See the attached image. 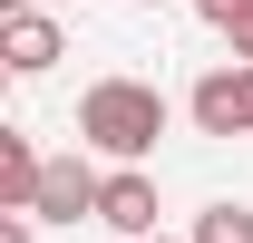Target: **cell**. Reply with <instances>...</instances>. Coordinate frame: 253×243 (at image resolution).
<instances>
[{
    "label": "cell",
    "mask_w": 253,
    "mask_h": 243,
    "mask_svg": "<svg viewBox=\"0 0 253 243\" xmlns=\"http://www.w3.org/2000/svg\"><path fill=\"white\" fill-rule=\"evenodd\" d=\"M195 10H205V20H214V30H224V20H234V0H195Z\"/></svg>",
    "instance_id": "30bf717a"
},
{
    "label": "cell",
    "mask_w": 253,
    "mask_h": 243,
    "mask_svg": "<svg viewBox=\"0 0 253 243\" xmlns=\"http://www.w3.org/2000/svg\"><path fill=\"white\" fill-rule=\"evenodd\" d=\"M59 59H68V39H59L49 10H10V20H0V68H10V78H49Z\"/></svg>",
    "instance_id": "3957f363"
},
{
    "label": "cell",
    "mask_w": 253,
    "mask_h": 243,
    "mask_svg": "<svg viewBox=\"0 0 253 243\" xmlns=\"http://www.w3.org/2000/svg\"><path fill=\"white\" fill-rule=\"evenodd\" d=\"M185 243H253V214L224 195V204H205V214H195V234H185Z\"/></svg>",
    "instance_id": "52a82bcc"
},
{
    "label": "cell",
    "mask_w": 253,
    "mask_h": 243,
    "mask_svg": "<svg viewBox=\"0 0 253 243\" xmlns=\"http://www.w3.org/2000/svg\"><path fill=\"white\" fill-rule=\"evenodd\" d=\"M146 243H166V234H146Z\"/></svg>",
    "instance_id": "7c38bea8"
},
{
    "label": "cell",
    "mask_w": 253,
    "mask_h": 243,
    "mask_svg": "<svg viewBox=\"0 0 253 243\" xmlns=\"http://www.w3.org/2000/svg\"><path fill=\"white\" fill-rule=\"evenodd\" d=\"M0 243H39V214H10V204H0Z\"/></svg>",
    "instance_id": "9c48e42d"
},
{
    "label": "cell",
    "mask_w": 253,
    "mask_h": 243,
    "mask_svg": "<svg viewBox=\"0 0 253 243\" xmlns=\"http://www.w3.org/2000/svg\"><path fill=\"white\" fill-rule=\"evenodd\" d=\"M10 10H39V0H0V20H10Z\"/></svg>",
    "instance_id": "8fae6325"
},
{
    "label": "cell",
    "mask_w": 253,
    "mask_h": 243,
    "mask_svg": "<svg viewBox=\"0 0 253 243\" xmlns=\"http://www.w3.org/2000/svg\"><path fill=\"white\" fill-rule=\"evenodd\" d=\"M97 185H107V175H97V165H88V156H49V175H39V224H78V214H97Z\"/></svg>",
    "instance_id": "5b68a950"
},
{
    "label": "cell",
    "mask_w": 253,
    "mask_h": 243,
    "mask_svg": "<svg viewBox=\"0 0 253 243\" xmlns=\"http://www.w3.org/2000/svg\"><path fill=\"white\" fill-rule=\"evenodd\" d=\"M156 175H146V165H117V175L97 185V224H107V234H126V243H146L156 234Z\"/></svg>",
    "instance_id": "277c9868"
},
{
    "label": "cell",
    "mask_w": 253,
    "mask_h": 243,
    "mask_svg": "<svg viewBox=\"0 0 253 243\" xmlns=\"http://www.w3.org/2000/svg\"><path fill=\"white\" fill-rule=\"evenodd\" d=\"M39 175H49V156L30 146V126H0V204L30 214L39 204Z\"/></svg>",
    "instance_id": "8992f818"
},
{
    "label": "cell",
    "mask_w": 253,
    "mask_h": 243,
    "mask_svg": "<svg viewBox=\"0 0 253 243\" xmlns=\"http://www.w3.org/2000/svg\"><path fill=\"white\" fill-rule=\"evenodd\" d=\"M146 10H156V0H146Z\"/></svg>",
    "instance_id": "4fadbf2b"
},
{
    "label": "cell",
    "mask_w": 253,
    "mask_h": 243,
    "mask_svg": "<svg viewBox=\"0 0 253 243\" xmlns=\"http://www.w3.org/2000/svg\"><path fill=\"white\" fill-rule=\"evenodd\" d=\"M185 117H195V136H253V59L205 68L195 97H185Z\"/></svg>",
    "instance_id": "7a4b0ae2"
},
{
    "label": "cell",
    "mask_w": 253,
    "mask_h": 243,
    "mask_svg": "<svg viewBox=\"0 0 253 243\" xmlns=\"http://www.w3.org/2000/svg\"><path fill=\"white\" fill-rule=\"evenodd\" d=\"M156 136H166V88L156 78H97L78 97V146L117 156V165H146Z\"/></svg>",
    "instance_id": "6da1fadb"
},
{
    "label": "cell",
    "mask_w": 253,
    "mask_h": 243,
    "mask_svg": "<svg viewBox=\"0 0 253 243\" xmlns=\"http://www.w3.org/2000/svg\"><path fill=\"white\" fill-rule=\"evenodd\" d=\"M224 39H234V59H253V0H234V20H224Z\"/></svg>",
    "instance_id": "ba28073f"
}]
</instances>
